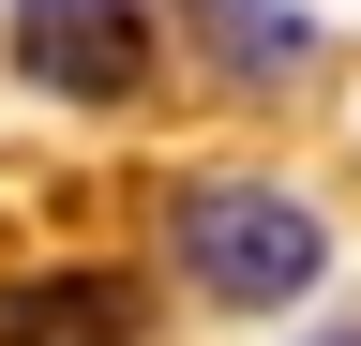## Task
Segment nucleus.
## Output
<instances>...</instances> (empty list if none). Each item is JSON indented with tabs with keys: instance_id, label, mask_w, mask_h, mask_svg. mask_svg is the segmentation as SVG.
Returning a JSON list of instances; mask_svg holds the SVG:
<instances>
[{
	"instance_id": "1",
	"label": "nucleus",
	"mask_w": 361,
	"mask_h": 346,
	"mask_svg": "<svg viewBox=\"0 0 361 346\" xmlns=\"http://www.w3.org/2000/svg\"><path fill=\"white\" fill-rule=\"evenodd\" d=\"M166 241H180V271H196L211 301H301L316 271H331V226H316L301 196H271V181H180L166 196Z\"/></svg>"
},
{
	"instance_id": "2",
	"label": "nucleus",
	"mask_w": 361,
	"mask_h": 346,
	"mask_svg": "<svg viewBox=\"0 0 361 346\" xmlns=\"http://www.w3.org/2000/svg\"><path fill=\"white\" fill-rule=\"evenodd\" d=\"M16 61L45 91H75V106H121L151 75V16L135 0H16Z\"/></svg>"
},
{
	"instance_id": "3",
	"label": "nucleus",
	"mask_w": 361,
	"mask_h": 346,
	"mask_svg": "<svg viewBox=\"0 0 361 346\" xmlns=\"http://www.w3.org/2000/svg\"><path fill=\"white\" fill-rule=\"evenodd\" d=\"M180 30H196L241 91H301V75H316V16H301V0H180Z\"/></svg>"
},
{
	"instance_id": "4",
	"label": "nucleus",
	"mask_w": 361,
	"mask_h": 346,
	"mask_svg": "<svg viewBox=\"0 0 361 346\" xmlns=\"http://www.w3.org/2000/svg\"><path fill=\"white\" fill-rule=\"evenodd\" d=\"M0 331H16V346H121V331H135V301H106V271H75L61 301L30 286V301H16Z\"/></svg>"
}]
</instances>
